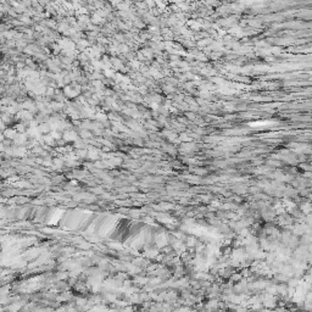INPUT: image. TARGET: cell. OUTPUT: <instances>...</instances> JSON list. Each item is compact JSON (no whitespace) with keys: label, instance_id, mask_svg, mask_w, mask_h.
<instances>
[{"label":"cell","instance_id":"1","mask_svg":"<svg viewBox=\"0 0 312 312\" xmlns=\"http://www.w3.org/2000/svg\"><path fill=\"white\" fill-rule=\"evenodd\" d=\"M305 302H312V290H309L305 296Z\"/></svg>","mask_w":312,"mask_h":312},{"label":"cell","instance_id":"2","mask_svg":"<svg viewBox=\"0 0 312 312\" xmlns=\"http://www.w3.org/2000/svg\"><path fill=\"white\" fill-rule=\"evenodd\" d=\"M307 199H309L310 201H312V193H311V194H309V195H307Z\"/></svg>","mask_w":312,"mask_h":312}]
</instances>
